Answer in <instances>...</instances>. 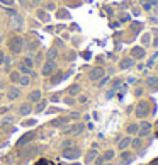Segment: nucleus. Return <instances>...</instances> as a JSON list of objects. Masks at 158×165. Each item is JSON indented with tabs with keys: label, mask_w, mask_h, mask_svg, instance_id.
<instances>
[{
	"label": "nucleus",
	"mask_w": 158,
	"mask_h": 165,
	"mask_svg": "<svg viewBox=\"0 0 158 165\" xmlns=\"http://www.w3.org/2000/svg\"><path fill=\"white\" fill-rule=\"evenodd\" d=\"M9 49L14 53V55H19L22 49H24V39H22L21 36H12L10 39H9Z\"/></svg>",
	"instance_id": "obj_1"
},
{
	"label": "nucleus",
	"mask_w": 158,
	"mask_h": 165,
	"mask_svg": "<svg viewBox=\"0 0 158 165\" xmlns=\"http://www.w3.org/2000/svg\"><path fill=\"white\" fill-rule=\"evenodd\" d=\"M56 72V63L55 60H46L43 63V68H41V75L43 77H51Z\"/></svg>",
	"instance_id": "obj_2"
},
{
	"label": "nucleus",
	"mask_w": 158,
	"mask_h": 165,
	"mask_svg": "<svg viewBox=\"0 0 158 165\" xmlns=\"http://www.w3.org/2000/svg\"><path fill=\"white\" fill-rule=\"evenodd\" d=\"M80 155H82V150L78 146H68V148L63 150V157L66 160H76Z\"/></svg>",
	"instance_id": "obj_3"
},
{
	"label": "nucleus",
	"mask_w": 158,
	"mask_h": 165,
	"mask_svg": "<svg viewBox=\"0 0 158 165\" xmlns=\"http://www.w3.org/2000/svg\"><path fill=\"white\" fill-rule=\"evenodd\" d=\"M83 130H85L83 123H75V124H71V126H68V128H65V135L76 136V135H82Z\"/></svg>",
	"instance_id": "obj_4"
},
{
	"label": "nucleus",
	"mask_w": 158,
	"mask_h": 165,
	"mask_svg": "<svg viewBox=\"0 0 158 165\" xmlns=\"http://www.w3.org/2000/svg\"><path fill=\"white\" fill-rule=\"evenodd\" d=\"M104 77V68L102 67H94L92 70H89V78L92 82H99Z\"/></svg>",
	"instance_id": "obj_5"
},
{
	"label": "nucleus",
	"mask_w": 158,
	"mask_h": 165,
	"mask_svg": "<svg viewBox=\"0 0 158 165\" xmlns=\"http://www.w3.org/2000/svg\"><path fill=\"white\" fill-rule=\"evenodd\" d=\"M150 114V106H148V102H139L136 107V117H146Z\"/></svg>",
	"instance_id": "obj_6"
},
{
	"label": "nucleus",
	"mask_w": 158,
	"mask_h": 165,
	"mask_svg": "<svg viewBox=\"0 0 158 165\" xmlns=\"http://www.w3.org/2000/svg\"><path fill=\"white\" fill-rule=\"evenodd\" d=\"M134 63H136V60H134L133 56H126V58H123V60L119 62V68L121 70H131L134 67Z\"/></svg>",
	"instance_id": "obj_7"
},
{
	"label": "nucleus",
	"mask_w": 158,
	"mask_h": 165,
	"mask_svg": "<svg viewBox=\"0 0 158 165\" xmlns=\"http://www.w3.org/2000/svg\"><path fill=\"white\" fill-rule=\"evenodd\" d=\"M150 131H151V124L148 123V121H143V123L139 124V131H138V136H139V138L148 136V135H150Z\"/></svg>",
	"instance_id": "obj_8"
},
{
	"label": "nucleus",
	"mask_w": 158,
	"mask_h": 165,
	"mask_svg": "<svg viewBox=\"0 0 158 165\" xmlns=\"http://www.w3.org/2000/svg\"><path fill=\"white\" fill-rule=\"evenodd\" d=\"M34 138H36V133H32V131H29V133H26V135H24V136H22L21 140L17 141V146L21 148V146H24L26 143H29V141H32Z\"/></svg>",
	"instance_id": "obj_9"
},
{
	"label": "nucleus",
	"mask_w": 158,
	"mask_h": 165,
	"mask_svg": "<svg viewBox=\"0 0 158 165\" xmlns=\"http://www.w3.org/2000/svg\"><path fill=\"white\" fill-rule=\"evenodd\" d=\"M41 97H43L41 90H39V89H36V90H32V92H31V94L27 96V102L36 104V102H39V101H41Z\"/></svg>",
	"instance_id": "obj_10"
},
{
	"label": "nucleus",
	"mask_w": 158,
	"mask_h": 165,
	"mask_svg": "<svg viewBox=\"0 0 158 165\" xmlns=\"http://www.w3.org/2000/svg\"><path fill=\"white\" fill-rule=\"evenodd\" d=\"M21 97V89H17V87H10L7 90V99L9 101H17Z\"/></svg>",
	"instance_id": "obj_11"
},
{
	"label": "nucleus",
	"mask_w": 158,
	"mask_h": 165,
	"mask_svg": "<svg viewBox=\"0 0 158 165\" xmlns=\"http://www.w3.org/2000/svg\"><path fill=\"white\" fill-rule=\"evenodd\" d=\"M32 111H34V109H32V104H31V102H24L21 107H19V114H21V116H29Z\"/></svg>",
	"instance_id": "obj_12"
},
{
	"label": "nucleus",
	"mask_w": 158,
	"mask_h": 165,
	"mask_svg": "<svg viewBox=\"0 0 158 165\" xmlns=\"http://www.w3.org/2000/svg\"><path fill=\"white\" fill-rule=\"evenodd\" d=\"M131 56H133L134 60H143V58H144V48H141V46L133 48V49H131Z\"/></svg>",
	"instance_id": "obj_13"
},
{
	"label": "nucleus",
	"mask_w": 158,
	"mask_h": 165,
	"mask_svg": "<svg viewBox=\"0 0 158 165\" xmlns=\"http://www.w3.org/2000/svg\"><path fill=\"white\" fill-rule=\"evenodd\" d=\"M131 141H133V138H131V136H126V138H123V140H121V141L117 143V148H119V150H121V151H123V150H126L128 146H131Z\"/></svg>",
	"instance_id": "obj_14"
},
{
	"label": "nucleus",
	"mask_w": 158,
	"mask_h": 165,
	"mask_svg": "<svg viewBox=\"0 0 158 165\" xmlns=\"http://www.w3.org/2000/svg\"><path fill=\"white\" fill-rule=\"evenodd\" d=\"M97 155H99V153H97V148L89 150V151H87V155H85V162H87V164H92V162L97 158Z\"/></svg>",
	"instance_id": "obj_15"
},
{
	"label": "nucleus",
	"mask_w": 158,
	"mask_h": 165,
	"mask_svg": "<svg viewBox=\"0 0 158 165\" xmlns=\"http://www.w3.org/2000/svg\"><path fill=\"white\" fill-rule=\"evenodd\" d=\"M146 85L151 87V89H157L158 87V77L157 75H150L148 78H146Z\"/></svg>",
	"instance_id": "obj_16"
},
{
	"label": "nucleus",
	"mask_w": 158,
	"mask_h": 165,
	"mask_svg": "<svg viewBox=\"0 0 158 165\" xmlns=\"http://www.w3.org/2000/svg\"><path fill=\"white\" fill-rule=\"evenodd\" d=\"M138 131H139V124L138 123H131V124H128V128H126V133H128V135H138Z\"/></svg>",
	"instance_id": "obj_17"
},
{
	"label": "nucleus",
	"mask_w": 158,
	"mask_h": 165,
	"mask_svg": "<svg viewBox=\"0 0 158 165\" xmlns=\"http://www.w3.org/2000/svg\"><path fill=\"white\" fill-rule=\"evenodd\" d=\"M66 94H68V96H78V94H80V83H73V85H70L68 90H66Z\"/></svg>",
	"instance_id": "obj_18"
},
{
	"label": "nucleus",
	"mask_w": 158,
	"mask_h": 165,
	"mask_svg": "<svg viewBox=\"0 0 158 165\" xmlns=\"http://www.w3.org/2000/svg\"><path fill=\"white\" fill-rule=\"evenodd\" d=\"M121 160H123L124 165H128V164H131V160H133V155H131L129 151L123 150V151H121Z\"/></svg>",
	"instance_id": "obj_19"
},
{
	"label": "nucleus",
	"mask_w": 158,
	"mask_h": 165,
	"mask_svg": "<svg viewBox=\"0 0 158 165\" xmlns=\"http://www.w3.org/2000/svg\"><path fill=\"white\" fill-rule=\"evenodd\" d=\"M22 63H24L26 67H29V68H31V67L34 65V56H32V55H27V56H24V60H22Z\"/></svg>",
	"instance_id": "obj_20"
},
{
	"label": "nucleus",
	"mask_w": 158,
	"mask_h": 165,
	"mask_svg": "<svg viewBox=\"0 0 158 165\" xmlns=\"http://www.w3.org/2000/svg\"><path fill=\"white\" fill-rule=\"evenodd\" d=\"M19 72H21V75H31V68L26 67L24 63H19Z\"/></svg>",
	"instance_id": "obj_21"
},
{
	"label": "nucleus",
	"mask_w": 158,
	"mask_h": 165,
	"mask_svg": "<svg viewBox=\"0 0 158 165\" xmlns=\"http://www.w3.org/2000/svg\"><path fill=\"white\" fill-rule=\"evenodd\" d=\"M114 155H116V153H114V150H105L102 157H104V160H105V162H110V160L114 158Z\"/></svg>",
	"instance_id": "obj_22"
},
{
	"label": "nucleus",
	"mask_w": 158,
	"mask_h": 165,
	"mask_svg": "<svg viewBox=\"0 0 158 165\" xmlns=\"http://www.w3.org/2000/svg\"><path fill=\"white\" fill-rule=\"evenodd\" d=\"M19 83H21L22 87H27V85H31V78H29V75H21V80H19Z\"/></svg>",
	"instance_id": "obj_23"
},
{
	"label": "nucleus",
	"mask_w": 158,
	"mask_h": 165,
	"mask_svg": "<svg viewBox=\"0 0 158 165\" xmlns=\"http://www.w3.org/2000/svg\"><path fill=\"white\" fill-rule=\"evenodd\" d=\"M10 80L14 83H19V80H21V72H10Z\"/></svg>",
	"instance_id": "obj_24"
},
{
	"label": "nucleus",
	"mask_w": 158,
	"mask_h": 165,
	"mask_svg": "<svg viewBox=\"0 0 158 165\" xmlns=\"http://www.w3.org/2000/svg\"><path fill=\"white\" fill-rule=\"evenodd\" d=\"M56 56H58V49H56V48H49L48 49V60H55Z\"/></svg>",
	"instance_id": "obj_25"
},
{
	"label": "nucleus",
	"mask_w": 158,
	"mask_h": 165,
	"mask_svg": "<svg viewBox=\"0 0 158 165\" xmlns=\"http://www.w3.org/2000/svg\"><path fill=\"white\" fill-rule=\"evenodd\" d=\"M38 106H36V112H41V111H44V107H46V101H39V102H36Z\"/></svg>",
	"instance_id": "obj_26"
},
{
	"label": "nucleus",
	"mask_w": 158,
	"mask_h": 165,
	"mask_svg": "<svg viewBox=\"0 0 158 165\" xmlns=\"http://www.w3.org/2000/svg\"><path fill=\"white\" fill-rule=\"evenodd\" d=\"M61 80H63V73H61V72H58V75L51 78V83H55V85H56V83L61 82Z\"/></svg>",
	"instance_id": "obj_27"
},
{
	"label": "nucleus",
	"mask_w": 158,
	"mask_h": 165,
	"mask_svg": "<svg viewBox=\"0 0 158 165\" xmlns=\"http://www.w3.org/2000/svg\"><path fill=\"white\" fill-rule=\"evenodd\" d=\"M34 62H36V65H41V63H44V55H43V53H38Z\"/></svg>",
	"instance_id": "obj_28"
},
{
	"label": "nucleus",
	"mask_w": 158,
	"mask_h": 165,
	"mask_svg": "<svg viewBox=\"0 0 158 165\" xmlns=\"http://www.w3.org/2000/svg\"><path fill=\"white\" fill-rule=\"evenodd\" d=\"M105 164V160H104L102 155H97V158L94 160V165H104Z\"/></svg>",
	"instance_id": "obj_29"
},
{
	"label": "nucleus",
	"mask_w": 158,
	"mask_h": 165,
	"mask_svg": "<svg viewBox=\"0 0 158 165\" xmlns=\"http://www.w3.org/2000/svg\"><path fill=\"white\" fill-rule=\"evenodd\" d=\"M107 82H109V77H102V78L99 80V83H97V85H99V89H102V87H104V85H105Z\"/></svg>",
	"instance_id": "obj_30"
},
{
	"label": "nucleus",
	"mask_w": 158,
	"mask_h": 165,
	"mask_svg": "<svg viewBox=\"0 0 158 165\" xmlns=\"http://www.w3.org/2000/svg\"><path fill=\"white\" fill-rule=\"evenodd\" d=\"M131 146H133V148H139V146H141V140H139V136L131 141Z\"/></svg>",
	"instance_id": "obj_31"
},
{
	"label": "nucleus",
	"mask_w": 158,
	"mask_h": 165,
	"mask_svg": "<svg viewBox=\"0 0 158 165\" xmlns=\"http://www.w3.org/2000/svg\"><path fill=\"white\" fill-rule=\"evenodd\" d=\"M157 58H158V53H157V55H155V56H151L150 60H148V63H146V67H148V68H151V67H153V63H155V60H157Z\"/></svg>",
	"instance_id": "obj_32"
},
{
	"label": "nucleus",
	"mask_w": 158,
	"mask_h": 165,
	"mask_svg": "<svg viewBox=\"0 0 158 165\" xmlns=\"http://www.w3.org/2000/svg\"><path fill=\"white\" fill-rule=\"evenodd\" d=\"M15 0H0V4L2 5H7V7H10V5H14Z\"/></svg>",
	"instance_id": "obj_33"
},
{
	"label": "nucleus",
	"mask_w": 158,
	"mask_h": 165,
	"mask_svg": "<svg viewBox=\"0 0 158 165\" xmlns=\"http://www.w3.org/2000/svg\"><path fill=\"white\" fill-rule=\"evenodd\" d=\"M38 15H39V19H43V21H48V15H46V12H43V10H38Z\"/></svg>",
	"instance_id": "obj_34"
},
{
	"label": "nucleus",
	"mask_w": 158,
	"mask_h": 165,
	"mask_svg": "<svg viewBox=\"0 0 158 165\" xmlns=\"http://www.w3.org/2000/svg\"><path fill=\"white\" fill-rule=\"evenodd\" d=\"M36 124V119H27V121H24V126L27 128V126H34Z\"/></svg>",
	"instance_id": "obj_35"
},
{
	"label": "nucleus",
	"mask_w": 158,
	"mask_h": 165,
	"mask_svg": "<svg viewBox=\"0 0 158 165\" xmlns=\"http://www.w3.org/2000/svg\"><path fill=\"white\" fill-rule=\"evenodd\" d=\"M4 60H5V53H4V51L0 49V67L4 65Z\"/></svg>",
	"instance_id": "obj_36"
},
{
	"label": "nucleus",
	"mask_w": 158,
	"mask_h": 165,
	"mask_svg": "<svg viewBox=\"0 0 158 165\" xmlns=\"http://www.w3.org/2000/svg\"><path fill=\"white\" fill-rule=\"evenodd\" d=\"M73 145V141L71 140H66V141H63V148H66V146H71Z\"/></svg>",
	"instance_id": "obj_37"
},
{
	"label": "nucleus",
	"mask_w": 158,
	"mask_h": 165,
	"mask_svg": "<svg viewBox=\"0 0 158 165\" xmlns=\"http://www.w3.org/2000/svg\"><path fill=\"white\" fill-rule=\"evenodd\" d=\"M70 117H71V119H78V117H80V114H78V112H71V114H70Z\"/></svg>",
	"instance_id": "obj_38"
},
{
	"label": "nucleus",
	"mask_w": 158,
	"mask_h": 165,
	"mask_svg": "<svg viewBox=\"0 0 158 165\" xmlns=\"http://www.w3.org/2000/svg\"><path fill=\"white\" fill-rule=\"evenodd\" d=\"M141 94H143V89H136V90H134V96H138V97H139Z\"/></svg>",
	"instance_id": "obj_39"
},
{
	"label": "nucleus",
	"mask_w": 158,
	"mask_h": 165,
	"mask_svg": "<svg viewBox=\"0 0 158 165\" xmlns=\"http://www.w3.org/2000/svg\"><path fill=\"white\" fill-rule=\"evenodd\" d=\"M78 102H87V97H85V96H80V97H78Z\"/></svg>",
	"instance_id": "obj_40"
},
{
	"label": "nucleus",
	"mask_w": 158,
	"mask_h": 165,
	"mask_svg": "<svg viewBox=\"0 0 158 165\" xmlns=\"http://www.w3.org/2000/svg\"><path fill=\"white\" fill-rule=\"evenodd\" d=\"M38 165H51V164H49L48 160H41V162H39Z\"/></svg>",
	"instance_id": "obj_41"
},
{
	"label": "nucleus",
	"mask_w": 158,
	"mask_h": 165,
	"mask_svg": "<svg viewBox=\"0 0 158 165\" xmlns=\"http://www.w3.org/2000/svg\"><path fill=\"white\" fill-rule=\"evenodd\" d=\"M9 111V107H0V114H5Z\"/></svg>",
	"instance_id": "obj_42"
},
{
	"label": "nucleus",
	"mask_w": 158,
	"mask_h": 165,
	"mask_svg": "<svg viewBox=\"0 0 158 165\" xmlns=\"http://www.w3.org/2000/svg\"><path fill=\"white\" fill-rule=\"evenodd\" d=\"M12 119H14V117H12V116H7V117H5V119H4V123H9V121H12Z\"/></svg>",
	"instance_id": "obj_43"
},
{
	"label": "nucleus",
	"mask_w": 158,
	"mask_h": 165,
	"mask_svg": "<svg viewBox=\"0 0 158 165\" xmlns=\"http://www.w3.org/2000/svg\"><path fill=\"white\" fill-rule=\"evenodd\" d=\"M150 165H158V158H155V160H153V162H151Z\"/></svg>",
	"instance_id": "obj_44"
},
{
	"label": "nucleus",
	"mask_w": 158,
	"mask_h": 165,
	"mask_svg": "<svg viewBox=\"0 0 158 165\" xmlns=\"http://www.w3.org/2000/svg\"><path fill=\"white\" fill-rule=\"evenodd\" d=\"M153 44H155V46H158V38L155 39V43H153Z\"/></svg>",
	"instance_id": "obj_45"
},
{
	"label": "nucleus",
	"mask_w": 158,
	"mask_h": 165,
	"mask_svg": "<svg viewBox=\"0 0 158 165\" xmlns=\"http://www.w3.org/2000/svg\"><path fill=\"white\" fill-rule=\"evenodd\" d=\"M17 2H19V4H24V0H17Z\"/></svg>",
	"instance_id": "obj_46"
},
{
	"label": "nucleus",
	"mask_w": 158,
	"mask_h": 165,
	"mask_svg": "<svg viewBox=\"0 0 158 165\" xmlns=\"http://www.w3.org/2000/svg\"><path fill=\"white\" fill-rule=\"evenodd\" d=\"M104 165H112V164H110V162H107V164H104Z\"/></svg>",
	"instance_id": "obj_47"
},
{
	"label": "nucleus",
	"mask_w": 158,
	"mask_h": 165,
	"mask_svg": "<svg viewBox=\"0 0 158 165\" xmlns=\"http://www.w3.org/2000/svg\"><path fill=\"white\" fill-rule=\"evenodd\" d=\"M2 41H4V38H2V36H0V43H2Z\"/></svg>",
	"instance_id": "obj_48"
},
{
	"label": "nucleus",
	"mask_w": 158,
	"mask_h": 165,
	"mask_svg": "<svg viewBox=\"0 0 158 165\" xmlns=\"http://www.w3.org/2000/svg\"><path fill=\"white\" fill-rule=\"evenodd\" d=\"M73 165H80V164H73Z\"/></svg>",
	"instance_id": "obj_49"
},
{
	"label": "nucleus",
	"mask_w": 158,
	"mask_h": 165,
	"mask_svg": "<svg viewBox=\"0 0 158 165\" xmlns=\"http://www.w3.org/2000/svg\"><path fill=\"white\" fill-rule=\"evenodd\" d=\"M157 138H158V133H157Z\"/></svg>",
	"instance_id": "obj_50"
}]
</instances>
